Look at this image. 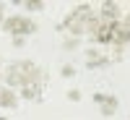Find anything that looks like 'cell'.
<instances>
[{"label": "cell", "instance_id": "obj_5", "mask_svg": "<svg viewBox=\"0 0 130 120\" xmlns=\"http://www.w3.org/2000/svg\"><path fill=\"white\" fill-rule=\"evenodd\" d=\"M107 65H112V58L102 52L99 47H86V68L94 71V68H107Z\"/></svg>", "mask_w": 130, "mask_h": 120}, {"label": "cell", "instance_id": "obj_4", "mask_svg": "<svg viewBox=\"0 0 130 120\" xmlns=\"http://www.w3.org/2000/svg\"><path fill=\"white\" fill-rule=\"evenodd\" d=\"M91 99H94V104H99V112L104 117H112L117 112V107H120V99L115 94H107V91H94Z\"/></svg>", "mask_w": 130, "mask_h": 120}, {"label": "cell", "instance_id": "obj_9", "mask_svg": "<svg viewBox=\"0 0 130 120\" xmlns=\"http://www.w3.org/2000/svg\"><path fill=\"white\" fill-rule=\"evenodd\" d=\"M21 8L26 13H39V10H44V0H21Z\"/></svg>", "mask_w": 130, "mask_h": 120}, {"label": "cell", "instance_id": "obj_17", "mask_svg": "<svg viewBox=\"0 0 130 120\" xmlns=\"http://www.w3.org/2000/svg\"><path fill=\"white\" fill-rule=\"evenodd\" d=\"M0 63H3V55H0Z\"/></svg>", "mask_w": 130, "mask_h": 120}, {"label": "cell", "instance_id": "obj_6", "mask_svg": "<svg viewBox=\"0 0 130 120\" xmlns=\"http://www.w3.org/2000/svg\"><path fill=\"white\" fill-rule=\"evenodd\" d=\"M96 13H99V18H107V21H120V18H122V8H120V3L104 0Z\"/></svg>", "mask_w": 130, "mask_h": 120}, {"label": "cell", "instance_id": "obj_1", "mask_svg": "<svg viewBox=\"0 0 130 120\" xmlns=\"http://www.w3.org/2000/svg\"><path fill=\"white\" fill-rule=\"evenodd\" d=\"M50 78V73L37 65L34 60H10L3 71V86L8 89H21V86H29V84H42L44 86Z\"/></svg>", "mask_w": 130, "mask_h": 120}, {"label": "cell", "instance_id": "obj_2", "mask_svg": "<svg viewBox=\"0 0 130 120\" xmlns=\"http://www.w3.org/2000/svg\"><path fill=\"white\" fill-rule=\"evenodd\" d=\"M96 21H99V13H96V8L89 5V3H78V5H73L68 13H65L62 18V24H57V31H68L70 37H83V34H89L91 37V31L96 26Z\"/></svg>", "mask_w": 130, "mask_h": 120}, {"label": "cell", "instance_id": "obj_16", "mask_svg": "<svg viewBox=\"0 0 130 120\" xmlns=\"http://www.w3.org/2000/svg\"><path fill=\"white\" fill-rule=\"evenodd\" d=\"M0 120H8V117H5V115H0Z\"/></svg>", "mask_w": 130, "mask_h": 120}, {"label": "cell", "instance_id": "obj_8", "mask_svg": "<svg viewBox=\"0 0 130 120\" xmlns=\"http://www.w3.org/2000/svg\"><path fill=\"white\" fill-rule=\"evenodd\" d=\"M0 107L16 110V107H18V91L16 89H8V86H0Z\"/></svg>", "mask_w": 130, "mask_h": 120}, {"label": "cell", "instance_id": "obj_13", "mask_svg": "<svg viewBox=\"0 0 130 120\" xmlns=\"http://www.w3.org/2000/svg\"><path fill=\"white\" fill-rule=\"evenodd\" d=\"M24 45H26L24 37H13V47H24Z\"/></svg>", "mask_w": 130, "mask_h": 120}, {"label": "cell", "instance_id": "obj_10", "mask_svg": "<svg viewBox=\"0 0 130 120\" xmlns=\"http://www.w3.org/2000/svg\"><path fill=\"white\" fill-rule=\"evenodd\" d=\"M78 45H81V39H78V37H70V34H65V37H62V50H68V52H70V50H78Z\"/></svg>", "mask_w": 130, "mask_h": 120}, {"label": "cell", "instance_id": "obj_18", "mask_svg": "<svg viewBox=\"0 0 130 120\" xmlns=\"http://www.w3.org/2000/svg\"><path fill=\"white\" fill-rule=\"evenodd\" d=\"M127 13H130V10H127Z\"/></svg>", "mask_w": 130, "mask_h": 120}, {"label": "cell", "instance_id": "obj_7", "mask_svg": "<svg viewBox=\"0 0 130 120\" xmlns=\"http://www.w3.org/2000/svg\"><path fill=\"white\" fill-rule=\"evenodd\" d=\"M42 91H44V86H42V84H29V86H21V89H18V99L39 102V99H42Z\"/></svg>", "mask_w": 130, "mask_h": 120}, {"label": "cell", "instance_id": "obj_12", "mask_svg": "<svg viewBox=\"0 0 130 120\" xmlns=\"http://www.w3.org/2000/svg\"><path fill=\"white\" fill-rule=\"evenodd\" d=\"M60 76H62V78H73V76H75V68H73L70 63H65L62 68H60Z\"/></svg>", "mask_w": 130, "mask_h": 120}, {"label": "cell", "instance_id": "obj_11", "mask_svg": "<svg viewBox=\"0 0 130 120\" xmlns=\"http://www.w3.org/2000/svg\"><path fill=\"white\" fill-rule=\"evenodd\" d=\"M65 97H68L70 102H81V99H83V94H81V89H75V86H73V89H68V91H65Z\"/></svg>", "mask_w": 130, "mask_h": 120}, {"label": "cell", "instance_id": "obj_14", "mask_svg": "<svg viewBox=\"0 0 130 120\" xmlns=\"http://www.w3.org/2000/svg\"><path fill=\"white\" fill-rule=\"evenodd\" d=\"M3 21H5V5L0 3V24H3Z\"/></svg>", "mask_w": 130, "mask_h": 120}, {"label": "cell", "instance_id": "obj_15", "mask_svg": "<svg viewBox=\"0 0 130 120\" xmlns=\"http://www.w3.org/2000/svg\"><path fill=\"white\" fill-rule=\"evenodd\" d=\"M0 86H3V71H0Z\"/></svg>", "mask_w": 130, "mask_h": 120}, {"label": "cell", "instance_id": "obj_3", "mask_svg": "<svg viewBox=\"0 0 130 120\" xmlns=\"http://www.w3.org/2000/svg\"><path fill=\"white\" fill-rule=\"evenodd\" d=\"M0 29L8 31L10 37H24L26 39L29 34H34L39 26H37V21L31 16H26V13H10V16H5L3 24H0Z\"/></svg>", "mask_w": 130, "mask_h": 120}]
</instances>
